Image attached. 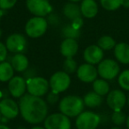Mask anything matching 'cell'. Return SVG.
<instances>
[{"label":"cell","instance_id":"cell-1","mask_svg":"<svg viewBox=\"0 0 129 129\" xmlns=\"http://www.w3.org/2000/svg\"><path fill=\"white\" fill-rule=\"evenodd\" d=\"M19 106L23 119L32 125L42 123L48 116V104L42 97L25 94L20 98Z\"/></svg>","mask_w":129,"mask_h":129},{"label":"cell","instance_id":"cell-2","mask_svg":"<svg viewBox=\"0 0 129 129\" xmlns=\"http://www.w3.org/2000/svg\"><path fill=\"white\" fill-rule=\"evenodd\" d=\"M84 101L78 95H67L59 101L58 109L68 118L78 117L84 111Z\"/></svg>","mask_w":129,"mask_h":129},{"label":"cell","instance_id":"cell-3","mask_svg":"<svg viewBox=\"0 0 129 129\" xmlns=\"http://www.w3.org/2000/svg\"><path fill=\"white\" fill-rule=\"evenodd\" d=\"M48 21L44 17L35 16L29 19L25 25V32L30 38H39L46 33Z\"/></svg>","mask_w":129,"mask_h":129},{"label":"cell","instance_id":"cell-4","mask_svg":"<svg viewBox=\"0 0 129 129\" xmlns=\"http://www.w3.org/2000/svg\"><path fill=\"white\" fill-rule=\"evenodd\" d=\"M98 75L102 79L111 81L116 78L119 74L120 67L115 60L111 58L103 59L97 67Z\"/></svg>","mask_w":129,"mask_h":129},{"label":"cell","instance_id":"cell-5","mask_svg":"<svg viewBox=\"0 0 129 129\" xmlns=\"http://www.w3.org/2000/svg\"><path fill=\"white\" fill-rule=\"evenodd\" d=\"M50 83L45 78L36 76L27 80V90L29 95L42 97L49 92Z\"/></svg>","mask_w":129,"mask_h":129},{"label":"cell","instance_id":"cell-6","mask_svg":"<svg viewBox=\"0 0 129 129\" xmlns=\"http://www.w3.org/2000/svg\"><path fill=\"white\" fill-rule=\"evenodd\" d=\"M50 88L51 91L56 93H62L68 89L71 85V77L70 74L64 71H58L56 72L50 78Z\"/></svg>","mask_w":129,"mask_h":129},{"label":"cell","instance_id":"cell-7","mask_svg":"<svg viewBox=\"0 0 129 129\" xmlns=\"http://www.w3.org/2000/svg\"><path fill=\"white\" fill-rule=\"evenodd\" d=\"M45 129H71L72 123L70 118L61 112L52 113L47 116L43 121Z\"/></svg>","mask_w":129,"mask_h":129},{"label":"cell","instance_id":"cell-8","mask_svg":"<svg viewBox=\"0 0 129 129\" xmlns=\"http://www.w3.org/2000/svg\"><path fill=\"white\" fill-rule=\"evenodd\" d=\"M101 122L98 114L90 111H82L75 120L77 129H96Z\"/></svg>","mask_w":129,"mask_h":129},{"label":"cell","instance_id":"cell-9","mask_svg":"<svg viewBox=\"0 0 129 129\" xmlns=\"http://www.w3.org/2000/svg\"><path fill=\"white\" fill-rule=\"evenodd\" d=\"M6 46L8 51L12 53H23L27 47V38L24 35L14 33L6 38Z\"/></svg>","mask_w":129,"mask_h":129},{"label":"cell","instance_id":"cell-10","mask_svg":"<svg viewBox=\"0 0 129 129\" xmlns=\"http://www.w3.org/2000/svg\"><path fill=\"white\" fill-rule=\"evenodd\" d=\"M27 10L35 16L45 17L52 12V6L48 0H26Z\"/></svg>","mask_w":129,"mask_h":129},{"label":"cell","instance_id":"cell-11","mask_svg":"<svg viewBox=\"0 0 129 129\" xmlns=\"http://www.w3.org/2000/svg\"><path fill=\"white\" fill-rule=\"evenodd\" d=\"M8 91L14 98H20L27 91V81L23 76H13L8 81Z\"/></svg>","mask_w":129,"mask_h":129},{"label":"cell","instance_id":"cell-12","mask_svg":"<svg viewBox=\"0 0 129 129\" xmlns=\"http://www.w3.org/2000/svg\"><path fill=\"white\" fill-rule=\"evenodd\" d=\"M106 103L113 111H121L126 103V96L122 90H111L107 95Z\"/></svg>","mask_w":129,"mask_h":129},{"label":"cell","instance_id":"cell-13","mask_svg":"<svg viewBox=\"0 0 129 129\" xmlns=\"http://www.w3.org/2000/svg\"><path fill=\"white\" fill-rule=\"evenodd\" d=\"M0 112L3 117L13 119L20 114V106L12 98L4 97L0 101Z\"/></svg>","mask_w":129,"mask_h":129},{"label":"cell","instance_id":"cell-14","mask_svg":"<svg viewBox=\"0 0 129 129\" xmlns=\"http://www.w3.org/2000/svg\"><path fill=\"white\" fill-rule=\"evenodd\" d=\"M77 77L81 81L85 83L94 82L97 79L98 72L97 68L94 64H82L77 69Z\"/></svg>","mask_w":129,"mask_h":129},{"label":"cell","instance_id":"cell-15","mask_svg":"<svg viewBox=\"0 0 129 129\" xmlns=\"http://www.w3.org/2000/svg\"><path fill=\"white\" fill-rule=\"evenodd\" d=\"M104 50L98 45H90L85 49L83 58L88 64H98L104 59Z\"/></svg>","mask_w":129,"mask_h":129},{"label":"cell","instance_id":"cell-16","mask_svg":"<svg viewBox=\"0 0 129 129\" xmlns=\"http://www.w3.org/2000/svg\"><path fill=\"white\" fill-rule=\"evenodd\" d=\"M79 44L75 39L66 38L60 44V53L64 57H73L77 54Z\"/></svg>","mask_w":129,"mask_h":129},{"label":"cell","instance_id":"cell-17","mask_svg":"<svg viewBox=\"0 0 129 129\" xmlns=\"http://www.w3.org/2000/svg\"><path fill=\"white\" fill-rule=\"evenodd\" d=\"M81 15L87 19H92L98 13V6L95 0H81Z\"/></svg>","mask_w":129,"mask_h":129},{"label":"cell","instance_id":"cell-18","mask_svg":"<svg viewBox=\"0 0 129 129\" xmlns=\"http://www.w3.org/2000/svg\"><path fill=\"white\" fill-rule=\"evenodd\" d=\"M10 64H12L14 71L18 73H23L28 68L29 61L23 53H17L12 57Z\"/></svg>","mask_w":129,"mask_h":129},{"label":"cell","instance_id":"cell-19","mask_svg":"<svg viewBox=\"0 0 129 129\" xmlns=\"http://www.w3.org/2000/svg\"><path fill=\"white\" fill-rule=\"evenodd\" d=\"M114 56L121 64H129V44L126 43H117L114 48Z\"/></svg>","mask_w":129,"mask_h":129},{"label":"cell","instance_id":"cell-20","mask_svg":"<svg viewBox=\"0 0 129 129\" xmlns=\"http://www.w3.org/2000/svg\"><path fill=\"white\" fill-rule=\"evenodd\" d=\"M63 13L68 20H72V21L81 18L82 16L80 6L74 2H69L64 5V8H63Z\"/></svg>","mask_w":129,"mask_h":129},{"label":"cell","instance_id":"cell-21","mask_svg":"<svg viewBox=\"0 0 129 129\" xmlns=\"http://www.w3.org/2000/svg\"><path fill=\"white\" fill-rule=\"evenodd\" d=\"M14 74V69L13 68L10 62L4 61L0 63V81L1 82H7Z\"/></svg>","mask_w":129,"mask_h":129},{"label":"cell","instance_id":"cell-22","mask_svg":"<svg viewBox=\"0 0 129 129\" xmlns=\"http://www.w3.org/2000/svg\"><path fill=\"white\" fill-rule=\"evenodd\" d=\"M85 106L88 108H96L100 106L103 103V97L96 94L95 91H90L87 93L83 97Z\"/></svg>","mask_w":129,"mask_h":129},{"label":"cell","instance_id":"cell-23","mask_svg":"<svg viewBox=\"0 0 129 129\" xmlns=\"http://www.w3.org/2000/svg\"><path fill=\"white\" fill-rule=\"evenodd\" d=\"M93 91L96 94L100 95L101 96H104L109 94L110 92V85L104 79H96L93 82Z\"/></svg>","mask_w":129,"mask_h":129},{"label":"cell","instance_id":"cell-24","mask_svg":"<svg viewBox=\"0 0 129 129\" xmlns=\"http://www.w3.org/2000/svg\"><path fill=\"white\" fill-rule=\"evenodd\" d=\"M116 42L111 36H103L97 41V45L102 49L103 50H112L116 46Z\"/></svg>","mask_w":129,"mask_h":129},{"label":"cell","instance_id":"cell-25","mask_svg":"<svg viewBox=\"0 0 129 129\" xmlns=\"http://www.w3.org/2000/svg\"><path fill=\"white\" fill-rule=\"evenodd\" d=\"M63 36L66 38H72V39H77L80 36V28L75 27L72 23L67 25L62 30Z\"/></svg>","mask_w":129,"mask_h":129},{"label":"cell","instance_id":"cell-26","mask_svg":"<svg viewBox=\"0 0 129 129\" xmlns=\"http://www.w3.org/2000/svg\"><path fill=\"white\" fill-rule=\"evenodd\" d=\"M78 64L73 57H67L64 59V64H63V68H64V72L67 73L68 74H74V73L77 72L78 69Z\"/></svg>","mask_w":129,"mask_h":129},{"label":"cell","instance_id":"cell-27","mask_svg":"<svg viewBox=\"0 0 129 129\" xmlns=\"http://www.w3.org/2000/svg\"><path fill=\"white\" fill-rule=\"evenodd\" d=\"M101 6L107 11H115L122 6V0H100Z\"/></svg>","mask_w":129,"mask_h":129},{"label":"cell","instance_id":"cell-28","mask_svg":"<svg viewBox=\"0 0 129 129\" xmlns=\"http://www.w3.org/2000/svg\"><path fill=\"white\" fill-rule=\"evenodd\" d=\"M118 82L120 88L129 91V69L120 73L118 78Z\"/></svg>","mask_w":129,"mask_h":129},{"label":"cell","instance_id":"cell-29","mask_svg":"<svg viewBox=\"0 0 129 129\" xmlns=\"http://www.w3.org/2000/svg\"><path fill=\"white\" fill-rule=\"evenodd\" d=\"M126 118L127 117L125 116V114L123 111H113L112 115H111V121L117 126H119V125H122L126 122Z\"/></svg>","mask_w":129,"mask_h":129},{"label":"cell","instance_id":"cell-30","mask_svg":"<svg viewBox=\"0 0 129 129\" xmlns=\"http://www.w3.org/2000/svg\"><path fill=\"white\" fill-rule=\"evenodd\" d=\"M59 101V95L58 93H56L54 91L48 92V95L46 96V102L47 104L50 105H54Z\"/></svg>","mask_w":129,"mask_h":129},{"label":"cell","instance_id":"cell-31","mask_svg":"<svg viewBox=\"0 0 129 129\" xmlns=\"http://www.w3.org/2000/svg\"><path fill=\"white\" fill-rule=\"evenodd\" d=\"M17 0H0V9L3 11L10 10L16 5Z\"/></svg>","mask_w":129,"mask_h":129},{"label":"cell","instance_id":"cell-32","mask_svg":"<svg viewBox=\"0 0 129 129\" xmlns=\"http://www.w3.org/2000/svg\"><path fill=\"white\" fill-rule=\"evenodd\" d=\"M8 56V50L6 44L0 42V63L6 61Z\"/></svg>","mask_w":129,"mask_h":129},{"label":"cell","instance_id":"cell-33","mask_svg":"<svg viewBox=\"0 0 129 129\" xmlns=\"http://www.w3.org/2000/svg\"><path fill=\"white\" fill-rule=\"evenodd\" d=\"M36 72L34 68H27L25 72H23V77L26 79V81L28 79H31L33 77H36Z\"/></svg>","mask_w":129,"mask_h":129},{"label":"cell","instance_id":"cell-34","mask_svg":"<svg viewBox=\"0 0 129 129\" xmlns=\"http://www.w3.org/2000/svg\"><path fill=\"white\" fill-rule=\"evenodd\" d=\"M47 21H48V24H50V25H57L59 23V18L57 14H51V13H50L48 15Z\"/></svg>","mask_w":129,"mask_h":129},{"label":"cell","instance_id":"cell-35","mask_svg":"<svg viewBox=\"0 0 129 129\" xmlns=\"http://www.w3.org/2000/svg\"><path fill=\"white\" fill-rule=\"evenodd\" d=\"M122 6L129 9V0H122Z\"/></svg>","mask_w":129,"mask_h":129},{"label":"cell","instance_id":"cell-36","mask_svg":"<svg viewBox=\"0 0 129 129\" xmlns=\"http://www.w3.org/2000/svg\"><path fill=\"white\" fill-rule=\"evenodd\" d=\"M8 121H9V119H8L7 118H6V117H3L1 118V122H2L4 125H6V123H8Z\"/></svg>","mask_w":129,"mask_h":129},{"label":"cell","instance_id":"cell-37","mask_svg":"<svg viewBox=\"0 0 129 129\" xmlns=\"http://www.w3.org/2000/svg\"><path fill=\"white\" fill-rule=\"evenodd\" d=\"M0 129H11L9 126H7L6 125H4V124H0Z\"/></svg>","mask_w":129,"mask_h":129},{"label":"cell","instance_id":"cell-38","mask_svg":"<svg viewBox=\"0 0 129 129\" xmlns=\"http://www.w3.org/2000/svg\"><path fill=\"white\" fill-rule=\"evenodd\" d=\"M125 124H126V127L129 129V116L126 118V122H125Z\"/></svg>","mask_w":129,"mask_h":129},{"label":"cell","instance_id":"cell-39","mask_svg":"<svg viewBox=\"0 0 129 129\" xmlns=\"http://www.w3.org/2000/svg\"><path fill=\"white\" fill-rule=\"evenodd\" d=\"M30 129H45L44 127H42V126H34V127H32V128H30Z\"/></svg>","mask_w":129,"mask_h":129},{"label":"cell","instance_id":"cell-40","mask_svg":"<svg viewBox=\"0 0 129 129\" xmlns=\"http://www.w3.org/2000/svg\"><path fill=\"white\" fill-rule=\"evenodd\" d=\"M3 14H4V12H3V10L0 9V20H1V19H2Z\"/></svg>","mask_w":129,"mask_h":129},{"label":"cell","instance_id":"cell-41","mask_svg":"<svg viewBox=\"0 0 129 129\" xmlns=\"http://www.w3.org/2000/svg\"><path fill=\"white\" fill-rule=\"evenodd\" d=\"M70 2H74V3H78L79 1H81V0H68Z\"/></svg>","mask_w":129,"mask_h":129},{"label":"cell","instance_id":"cell-42","mask_svg":"<svg viewBox=\"0 0 129 129\" xmlns=\"http://www.w3.org/2000/svg\"><path fill=\"white\" fill-rule=\"evenodd\" d=\"M2 97H3V93H2V91H1V89H0V101H1Z\"/></svg>","mask_w":129,"mask_h":129},{"label":"cell","instance_id":"cell-43","mask_svg":"<svg viewBox=\"0 0 129 129\" xmlns=\"http://www.w3.org/2000/svg\"><path fill=\"white\" fill-rule=\"evenodd\" d=\"M111 129H122V128H120L119 126H114V127H111Z\"/></svg>","mask_w":129,"mask_h":129},{"label":"cell","instance_id":"cell-44","mask_svg":"<svg viewBox=\"0 0 129 129\" xmlns=\"http://www.w3.org/2000/svg\"><path fill=\"white\" fill-rule=\"evenodd\" d=\"M2 34H3V32H2V30H1V28H0V38L2 36Z\"/></svg>","mask_w":129,"mask_h":129},{"label":"cell","instance_id":"cell-45","mask_svg":"<svg viewBox=\"0 0 129 129\" xmlns=\"http://www.w3.org/2000/svg\"><path fill=\"white\" fill-rule=\"evenodd\" d=\"M16 129H26L25 127H23V126H20V127H18V128H16Z\"/></svg>","mask_w":129,"mask_h":129},{"label":"cell","instance_id":"cell-46","mask_svg":"<svg viewBox=\"0 0 129 129\" xmlns=\"http://www.w3.org/2000/svg\"><path fill=\"white\" fill-rule=\"evenodd\" d=\"M1 118H2V114H1V112H0V122H1Z\"/></svg>","mask_w":129,"mask_h":129},{"label":"cell","instance_id":"cell-47","mask_svg":"<svg viewBox=\"0 0 129 129\" xmlns=\"http://www.w3.org/2000/svg\"><path fill=\"white\" fill-rule=\"evenodd\" d=\"M127 102H128V105H129V96H128V100H127Z\"/></svg>","mask_w":129,"mask_h":129},{"label":"cell","instance_id":"cell-48","mask_svg":"<svg viewBox=\"0 0 129 129\" xmlns=\"http://www.w3.org/2000/svg\"><path fill=\"white\" fill-rule=\"evenodd\" d=\"M48 1H50V0H48Z\"/></svg>","mask_w":129,"mask_h":129}]
</instances>
